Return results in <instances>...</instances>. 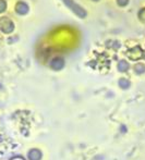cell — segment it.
<instances>
[{"label":"cell","instance_id":"obj_1","mask_svg":"<svg viewBox=\"0 0 145 160\" xmlns=\"http://www.w3.org/2000/svg\"><path fill=\"white\" fill-rule=\"evenodd\" d=\"M62 1H63V3L69 9H71V10L73 11V13H75L79 18H81V19L86 18V15H87L86 10H85L84 8H82L81 6H79L78 3H75L73 0H62Z\"/></svg>","mask_w":145,"mask_h":160},{"label":"cell","instance_id":"obj_2","mask_svg":"<svg viewBox=\"0 0 145 160\" xmlns=\"http://www.w3.org/2000/svg\"><path fill=\"white\" fill-rule=\"evenodd\" d=\"M15 25L11 19L8 17H1L0 18V31L4 34H11L14 31Z\"/></svg>","mask_w":145,"mask_h":160},{"label":"cell","instance_id":"obj_3","mask_svg":"<svg viewBox=\"0 0 145 160\" xmlns=\"http://www.w3.org/2000/svg\"><path fill=\"white\" fill-rule=\"evenodd\" d=\"M65 59H63L62 57H55L53 58V59L50 60V62H49V65H50V68L53 70H55V71H60V70H62L63 68H65Z\"/></svg>","mask_w":145,"mask_h":160},{"label":"cell","instance_id":"obj_4","mask_svg":"<svg viewBox=\"0 0 145 160\" xmlns=\"http://www.w3.org/2000/svg\"><path fill=\"white\" fill-rule=\"evenodd\" d=\"M14 9L19 15H25L29 12V7L25 1H18Z\"/></svg>","mask_w":145,"mask_h":160},{"label":"cell","instance_id":"obj_5","mask_svg":"<svg viewBox=\"0 0 145 160\" xmlns=\"http://www.w3.org/2000/svg\"><path fill=\"white\" fill-rule=\"evenodd\" d=\"M42 152L39 149H36V148H33L28 152V157L29 160H40L42 159Z\"/></svg>","mask_w":145,"mask_h":160},{"label":"cell","instance_id":"obj_6","mask_svg":"<svg viewBox=\"0 0 145 160\" xmlns=\"http://www.w3.org/2000/svg\"><path fill=\"white\" fill-rule=\"evenodd\" d=\"M129 68H130V65H129V62L127 61V60H120L119 62H118V70H119L120 72H127L129 70Z\"/></svg>","mask_w":145,"mask_h":160},{"label":"cell","instance_id":"obj_7","mask_svg":"<svg viewBox=\"0 0 145 160\" xmlns=\"http://www.w3.org/2000/svg\"><path fill=\"white\" fill-rule=\"evenodd\" d=\"M118 84H119V86L121 87L122 89H127L130 87V81H129L128 78H119V81H118Z\"/></svg>","mask_w":145,"mask_h":160},{"label":"cell","instance_id":"obj_8","mask_svg":"<svg viewBox=\"0 0 145 160\" xmlns=\"http://www.w3.org/2000/svg\"><path fill=\"white\" fill-rule=\"evenodd\" d=\"M134 71H135V73L139 74V75H141V74L145 73V64L141 63V62L137 63V64L134 65Z\"/></svg>","mask_w":145,"mask_h":160},{"label":"cell","instance_id":"obj_9","mask_svg":"<svg viewBox=\"0 0 145 160\" xmlns=\"http://www.w3.org/2000/svg\"><path fill=\"white\" fill-rule=\"evenodd\" d=\"M7 10V1L6 0H0V13L4 12Z\"/></svg>","mask_w":145,"mask_h":160},{"label":"cell","instance_id":"obj_10","mask_svg":"<svg viewBox=\"0 0 145 160\" xmlns=\"http://www.w3.org/2000/svg\"><path fill=\"white\" fill-rule=\"evenodd\" d=\"M117 1V4L119 7H127L130 2V0H116Z\"/></svg>","mask_w":145,"mask_h":160},{"label":"cell","instance_id":"obj_11","mask_svg":"<svg viewBox=\"0 0 145 160\" xmlns=\"http://www.w3.org/2000/svg\"><path fill=\"white\" fill-rule=\"evenodd\" d=\"M121 131H122V132H126V128H124V127H121Z\"/></svg>","mask_w":145,"mask_h":160},{"label":"cell","instance_id":"obj_12","mask_svg":"<svg viewBox=\"0 0 145 160\" xmlns=\"http://www.w3.org/2000/svg\"><path fill=\"white\" fill-rule=\"evenodd\" d=\"M93 1H99V0H93Z\"/></svg>","mask_w":145,"mask_h":160}]
</instances>
